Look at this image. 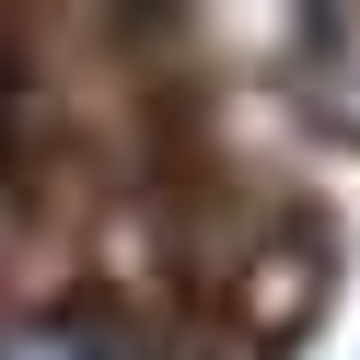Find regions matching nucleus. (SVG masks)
<instances>
[{"label": "nucleus", "instance_id": "f257e3e1", "mask_svg": "<svg viewBox=\"0 0 360 360\" xmlns=\"http://www.w3.org/2000/svg\"><path fill=\"white\" fill-rule=\"evenodd\" d=\"M0 360H105V349H94L82 326H12V337H0Z\"/></svg>", "mask_w": 360, "mask_h": 360}]
</instances>
